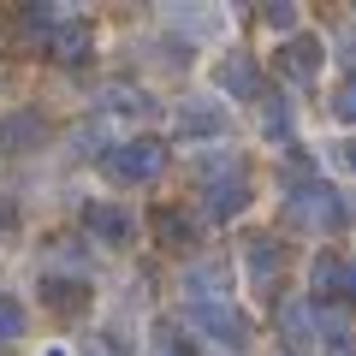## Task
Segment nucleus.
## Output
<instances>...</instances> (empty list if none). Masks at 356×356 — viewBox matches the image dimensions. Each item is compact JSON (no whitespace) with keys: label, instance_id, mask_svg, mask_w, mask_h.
<instances>
[{"label":"nucleus","instance_id":"obj_22","mask_svg":"<svg viewBox=\"0 0 356 356\" xmlns=\"http://www.w3.org/2000/svg\"><path fill=\"white\" fill-rule=\"evenodd\" d=\"M18 232V208H13V196H0V238H13Z\"/></svg>","mask_w":356,"mask_h":356},{"label":"nucleus","instance_id":"obj_7","mask_svg":"<svg viewBox=\"0 0 356 356\" xmlns=\"http://www.w3.org/2000/svg\"><path fill=\"white\" fill-rule=\"evenodd\" d=\"M83 232H89V238H102V243H125L131 238V214L119 202H89L83 208Z\"/></svg>","mask_w":356,"mask_h":356},{"label":"nucleus","instance_id":"obj_4","mask_svg":"<svg viewBox=\"0 0 356 356\" xmlns=\"http://www.w3.org/2000/svg\"><path fill=\"white\" fill-rule=\"evenodd\" d=\"M184 321L202 327L208 339L226 344V350H243V344H250V321H243L238 309H226V303H191V309H184Z\"/></svg>","mask_w":356,"mask_h":356},{"label":"nucleus","instance_id":"obj_17","mask_svg":"<svg viewBox=\"0 0 356 356\" xmlns=\"http://www.w3.org/2000/svg\"><path fill=\"white\" fill-rule=\"evenodd\" d=\"M261 131H267V137H291V113H285V102H273V107H267V113H261Z\"/></svg>","mask_w":356,"mask_h":356},{"label":"nucleus","instance_id":"obj_10","mask_svg":"<svg viewBox=\"0 0 356 356\" xmlns=\"http://www.w3.org/2000/svg\"><path fill=\"white\" fill-rule=\"evenodd\" d=\"M202 208H208V220H238L243 208H250V184H243V178H232V184L220 178V184H208Z\"/></svg>","mask_w":356,"mask_h":356},{"label":"nucleus","instance_id":"obj_19","mask_svg":"<svg viewBox=\"0 0 356 356\" xmlns=\"http://www.w3.org/2000/svg\"><path fill=\"white\" fill-rule=\"evenodd\" d=\"M261 24L267 30H297V6H285V0L280 6H261Z\"/></svg>","mask_w":356,"mask_h":356},{"label":"nucleus","instance_id":"obj_21","mask_svg":"<svg viewBox=\"0 0 356 356\" xmlns=\"http://www.w3.org/2000/svg\"><path fill=\"white\" fill-rule=\"evenodd\" d=\"M54 6H24V30H54Z\"/></svg>","mask_w":356,"mask_h":356},{"label":"nucleus","instance_id":"obj_9","mask_svg":"<svg viewBox=\"0 0 356 356\" xmlns=\"http://www.w3.org/2000/svg\"><path fill=\"white\" fill-rule=\"evenodd\" d=\"M220 131H226V107H220V102L178 107V137H220Z\"/></svg>","mask_w":356,"mask_h":356},{"label":"nucleus","instance_id":"obj_13","mask_svg":"<svg viewBox=\"0 0 356 356\" xmlns=\"http://www.w3.org/2000/svg\"><path fill=\"white\" fill-rule=\"evenodd\" d=\"M184 291H196V303L220 297V291H226V261H196L191 273H184Z\"/></svg>","mask_w":356,"mask_h":356},{"label":"nucleus","instance_id":"obj_23","mask_svg":"<svg viewBox=\"0 0 356 356\" xmlns=\"http://www.w3.org/2000/svg\"><path fill=\"white\" fill-rule=\"evenodd\" d=\"M339 154H344V166H350V172H356V137H350V143H344V149H339Z\"/></svg>","mask_w":356,"mask_h":356},{"label":"nucleus","instance_id":"obj_14","mask_svg":"<svg viewBox=\"0 0 356 356\" xmlns=\"http://www.w3.org/2000/svg\"><path fill=\"white\" fill-rule=\"evenodd\" d=\"M149 226H154V238H161L166 250H184V243H191V220L178 214V208H154Z\"/></svg>","mask_w":356,"mask_h":356},{"label":"nucleus","instance_id":"obj_12","mask_svg":"<svg viewBox=\"0 0 356 356\" xmlns=\"http://www.w3.org/2000/svg\"><path fill=\"white\" fill-rule=\"evenodd\" d=\"M42 303L60 309V315H77V309L89 303V285L83 280H48V285H42Z\"/></svg>","mask_w":356,"mask_h":356},{"label":"nucleus","instance_id":"obj_11","mask_svg":"<svg viewBox=\"0 0 356 356\" xmlns=\"http://www.w3.org/2000/svg\"><path fill=\"white\" fill-rule=\"evenodd\" d=\"M54 60H65V65H77V60H89V24H77V18H65L60 30H54Z\"/></svg>","mask_w":356,"mask_h":356},{"label":"nucleus","instance_id":"obj_18","mask_svg":"<svg viewBox=\"0 0 356 356\" xmlns=\"http://www.w3.org/2000/svg\"><path fill=\"white\" fill-rule=\"evenodd\" d=\"M332 113L344 119V125H356V77H344L339 95H332Z\"/></svg>","mask_w":356,"mask_h":356},{"label":"nucleus","instance_id":"obj_15","mask_svg":"<svg viewBox=\"0 0 356 356\" xmlns=\"http://www.w3.org/2000/svg\"><path fill=\"white\" fill-rule=\"evenodd\" d=\"M250 273L255 285H267V273H280V243L273 238H250Z\"/></svg>","mask_w":356,"mask_h":356},{"label":"nucleus","instance_id":"obj_2","mask_svg":"<svg viewBox=\"0 0 356 356\" xmlns=\"http://www.w3.org/2000/svg\"><path fill=\"white\" fill-rule=\"evenodd\" d=\"M309 285H315V309L356 303V255L321 250V255H315V267H309Z\"/></svg>","mask_w":356,"mask_h":356},{"label":"nucleus","instance_id":"obj_20","mask_svg":"<svg viewBox=\"0 0 356 356\" xmlns=\"http://www.w3.org/2000/svg\"><path fill=\"white\" fill-rule=\"evenodd\" d=\"M280 327H285V339H291V344H303V332H309V309H285V315H280Z\"/></svg>","mask_w":356,"mask_h":356},{"label":"nucleus","instance_id":"obj_8","mask_svg":"<svg viewBox=\"0 0 356 356\" xmlns=\"http://www.w3.org/2000/svg\"><path fill=\"white\" fill-rule=\"evenodd\" d=\"M42 137H48V125H42L36 113H6L0 119V154H24V149H36Z\"/></svg>","mask_w":356,"mask_h":356},{"label":"nucleus","instance_id":"obj_3","mask_svg":"<svg viewBox=\"0 0 356 356\" xmlns=\"http://www.w3.org/2000/svg\"><path fill=\"white\" fill-rule=\"evenodd\" d=\"M291 220H303V226H315V232H344L350 226V202H344L332 184H297Z\"/></svg>","mask_w":356,"mask_h":356},{"label":"nucleus","instance_id":"obj_1","mask_svg":"<svg viewBox=\"0 0 356 356\" xmlns=\"http://www.w3.org/2000/svg\"><path fill=\"white\" fill-rule=\"evenodd\" d=\"M166 166V149L154 137H131V143H113V149L102 154V172L113 178V184H149L154 172Z\"/></svg>","mask_w":356,"mask_h":356},{"label":"nucleus","instance_id":"obj_5","mask_svg":"<svg viewBox=\"0 0 356 356\" xmlns=\"http://www.w3.org/2000/svg\"><path fill=\"white\" fill-rule=\"evenodd\" d=\"M214 83H220V95H226V102H250L255 89H261V72H255V60H250V54H238V48H232L226 60L214 65Z\"/></svg>","mask_w":356,"mask_h":356},{"label":"nucleus","instance_id":"obj_16","mask_svg":"<svg viewBox=\"0 0 356 356\" xmlns=\"http://www.w3.org/2000/svg\"><path fill=\"white\" fill-rule=\"evenodd\" d=\"M24 327H30L24 303H18V297H0V344H13V339H24Z\"/></svg>","mask_w":356,"mask_h":356},{"label":"nucleus","instance_id":"obj_6","mask_svg":"<svg viewBox=\"0 0 356 356\" xmlns=\"http://www.w3.org/2000/svg\"><path fill=\"white\" fill-rule=\"evenodd\" d=\"M321 60H327V54H321L315 36H291L280 54H273V65H280L291 83H315V77H321Z\"/></svg>","mask_w":356,"mask_h":356}]
</instances>
